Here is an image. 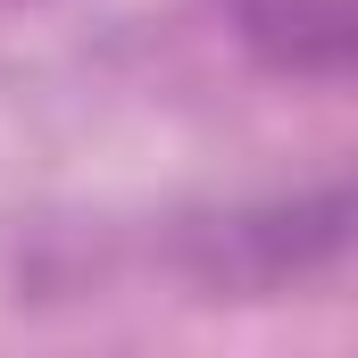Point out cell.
Returning a JSON list of instances; mask_svg holds the SVG:
<instances>
[{"label": "cell", "instance_id": "obj_1", "mask_svg": "<svg viewBox=\"0 0 358 358\" xmlns=\"http://www.w3.org/2000/svg\"><path fill=\"white\" fill-rule=\"evenodd\" d=\"M350 242V192L342 183H317V192H283V200H259V208H234L217 225V275L234 283H300V275L334 267Z\"/></svg>", "mask_w": 358, "mask_h": 358}, {"label": "cell", "instance_id": "obj_2", "mask_svg": "<svg viewBox=\"0 0 358 358\" xmlns=\"http://www.w3.org/2000/svg\"><path fill=\"white\" fill-rule=\"evenodd\" d=\"M225 17L267 76H292V84H342L350 76V42H358L350 0H225Z\"/></svg>", "mask_w": 358, "mask_h": 358}]
</instances>
